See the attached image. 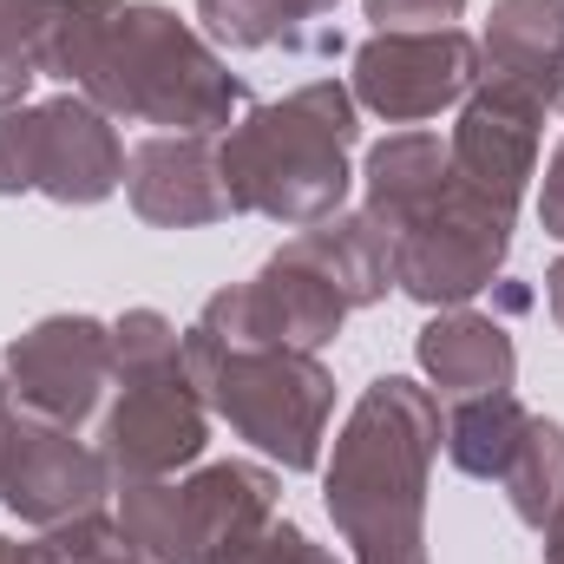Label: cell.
Here are the masks:
<instances>
[{"label": "cell", "mask_w": 564, "mask_h": 564, "mask_svg": "<svg viewBox=\"0 0 564 564\" xmlns=\"http://www.w3.org/2000/svg\"><path fill=\"white\" fill-rule=\"evenodd\" d=\"M40 79H66L106 119L158 132H230L250 86L158 0H59L40 33Z\"/></svg>", "instance_id": "obj_1"}, {"label": "cell", "mask_w": 564, "mask_h": 564, "mask_svg": "<svg viewBox=\"0 0 564 564\" xmlns=\"http://www.w3.org/2000/svg\"><path fill=\"white\" fill-rule=\"evenodd\" d=\"M440 440L446 421L433 388L408 375L361 388L322 466V506L348 545V564H426V479Z\"/></svg>", "instance_id": "obj_2"}, {"label": "cell", "mask_w": 564, "mask_h": 564, "mask_svg": "<svg viewBox=\"0 0 564 564\" xmlns=\"http://www.w3.org/2000/svg\"><path fill=\"white\" fill-rule=\"evenodd\" d=\"M361 139V106L341 79H308L270 106H250L224 139V184L237 217L308 230L348 204V158Z\"/></svg>", "instance_id": "obj_3"}, {"label": "cell", "mask_w": 564, "mask_h": 564, "mask_svg": "<svg viewBox=\"0 0 564 564\" xmlns=\"http://www.w3.org/2000/svg\"><path fill=\"white\" fill-rule=\"evenodd\" d=\"M184 375L204 394V408L237 440H250L263 459H276L282 473L322 466V440L335 421V375L322 368V355L230 348L191 322L184 328Z\"/></svg>", "instance_id": "obj_4"}, {"label": "cell", "mask_w": 564, "mask_h": 564, "mask_svg": "<svg viewBox=\"0 0 564 564\" xmlns=\"http://www.w3.org/2000/svg\"><path fill=\"white\" fill-rule=\"evenodd\" d=\"M282 506V479L257 459H210L184 479L119 486V532L151 564H217L250 545Z\"/></svg>", "instance_id": "obj_5"}, {"label": "cell", "mask_w": 564, "mask_h": 564, "mask_svg": "<svg viewBox=\"0 0 564 564\" xmlns=\"http://www.w3.org/2000/svg\"><path fill=\"white\" fill-rule=\"evenodd\" d=\"M126 184V144L112 119L59 93L46 106L0 112V197H53V204H106Z\"/></svg>", "instance_id": "obj_6"}, {"label": "cell", "mask_w": 564, "mask_h": 564, "mask_svg": "<svg viewBox=\"0 0 564 564\" xmlns=\"http://www.w3.org/2000/svg\"><path fill=\"white\" fill-rule=\"evenodd\" d=\"M512 257V217L459 177L394 230V289L421 308H466Z\"/></svg>", "instance_id": "obj_7"}, {"label": "cell", "mask_w": 564, "mask_h": 564, "mask_svg": "<svg viewBox=\"0 0 564 564\" xmlns=\"http://www.w3.org/2000/svg\"><path fill=\"white\" fill-rule=\"evenodd\" d=\"M112 408L99 421V453L112 466V486L139 479H177L184 466L204 459L210 446V408L184 375V355L151 361V368H119L112 375Z\"/></svg>", "instance_id": "obj_8"}, {"label": "cell", "mask_w": 564, "mask_h": 564, "mask_svg": "<svg viewBox=\"0 0 564 564\" xmlns=\"http://www.w3.org/2000/svg\"><path fill=\"white\" fill-rule=\"evenodd\" d=\"M112 388V322L99 315H40L7 341L0 361V414L46 426H79L106 408Z\"/></svg>", "instance_id": "obj_9"}, {"label": "cell", "mask_w": 564, "mask_h": 564, "mask_svg": "<svg viewBox=\"0 0 564 564\" xmlns=\"http://www.w3.org/2000/svg\"><path fill=\"white\" fill-rule=\"evenodd\" d=\"M486 79L479 40L459 26L440 33H368L355 46V73L348 93L361 112L388 119V126H421L440 119L446 106H466V93Z\"/></svg>", "instance_id": "obj_10"}, {"label": "cell", "mask_w": 564, "mask_h": 564, "mask_svg": "<svg viewBox=\"0 0 564 564\" xmlns=\"http://www.w3.org/2000/svg\"><path fill=\"white\" fill-rule=\"evenodd\" d=\"M341 322H348V302L335 295V282L315 263H302L289 243L250 282L217 289L197 315V328L230 348H302V355H322L341 335Z\"/></svg>", "instance_id": "obj_11"}, {"label": "cell", "mask_w": 564, "mask_h": 564, "mask_svg": "<svg viewBox=\"0 0 564 564\" xmlns=\"http://www.w3.org/2000/svg\"><path fill=\"white\" fill-rule=\"evenodd\" d=\"M106 492H119L112 486V466L73 426L0 414V506L20 525H33V532L66 525L79 512H99Z\"/></svg>", "instance_id": "obj_12"}, {"label": "cell", "mask_w": 564, "mask_h": 564, "mask_svg": "<svg viewBox=\"0 0 564 564\" xmlns=\"http://www.w3.org/2000/svg\"><path fill=\"white\" fill-rule=\"evenodd\" d=\"M539 132H545V106L506 79H479L459 106V126H453V177L466 191H479L486 204H499L506 217H519L532 177H539Z\"/></svg>", "instance_id": "obj_13"}, {"label": "cell", "mask_w": 564, "mask_h": 564, "mask_svg": "<svg viewBox=\"0 0 564 564\" xmlns=\"http://www.w3.org/2000/svg\"><path fill=\"white\" fill-rule=\"evenodd\" d=\"M126 197L151 230H204L237 217L210 132H151L126 151Z\"/></svg>", "instance_id": "obj_14"}, {"label": "cell", "mask_w": 564, "mask_h": 564, "mask_svg": "<svg viewBox=\"0 0 564 564\" xmlns=\"http://www.w3.org/2000/svg\"><path fill=\"white\" fill-rule=\"evenodd\" d=\"M414 361L440 401L512 394V381H519L512 335L499 328V315H479V308H433V322L414 335Z\"/></svg>", "instance_id": "obj_15"}, {"label": "cell", "mask_w": 564, "mask_h": 564, "mask_svg": "<svg viewBox=\"0 0 564 564\" xmlns=\"http://www.w3.org/2000/svg\"><path fill=\"white\" fill-rule=\"evenodd\" d=\"M479 59L492 79L532 93L545 112H558L564 93V0H492V20L479 33Z\"/></svg>", "instance_id": "obj_16"}, {"label": "cell", "mask_w": 564, "mask_h": 564, "mask_svg": "<svg viewBox=\"0 0 564 564\" xmlns=\"http://www.w3.org/2000/svg\"><path fill=\"white\" fill-rule=\"evenodd\" d=\"M289 250L335 282V295H341L348 308H375V302H388V289H394V237H388L368 210H335V217L295 230Z\"/></svg>", "instance_id": "obj_17"}, {"label": "cell", "mask_w": 564, "mask_h": 564, "mask_svg": "<svg viewBox=\"0 0 564 564\" xmlns=\"http://www.w3.org/2000/svg\"><path fill=\"white\" fill-rule=\"evenodd\" d=\"M361 184H368V204L361 210L394 237L414 210H426L453 184V151H446V139H433V132H394V139H381L368 151Z\"/></svg>", "instance_id": "obj_18"}, {"label": "cell", "mask_w": 564, "mask_h": 564, "mask_svg": "<svg viewBox=\"0 0 564 564\" xmlns=\"http://www.w3.org/2000/svg\"><path fill=\"white\" fill-rule=\"evenodd\" d=\"M525 421H532V408L519 394H473V401H453L440 446L466 479H506V466L525 440Z\"/></svg>", "instance_id": "obj_19"}, {"label": "cell", "mask_w": 564, "mask_h": 564, "mask_svg": "<svg viewBox=\"0 0 564 564\" xmlns=\"http://www.w3.org/2000/svg\"><path fill=\"white\" fill-rule=\"evenodd\" d=\"M197 20H204V40L210 46H230V53H341V26L315 33L302 26L282 0H197Z\"/></svg>", "instance_id": "obj_20"}, {"label": "cell", "mask_w": 564, "mask_h": 564, "mask_svg": "<svg viewBox=\"0 0 564 564\" xmlns=\"http://www.w3.org/2000/svg\"><path fill=\"white\" fill-rule=\"evenodd\" d=\"M499 486H506L512 519L532 525V532H545L552 512L564 506V426L545 421V414H532V421H525V440H519V453H512V466H506Z\"/></svg>", "instance_id": "obj_21"}, {"label": "cell", "mask_w": 564, "mask_h": 564, "mask_svg": "<svg viewBox=\"0 0 564 564\" xmlns=\"http://www.w3.org/2000/svg\"><path fill=\"white\" fill-rule=\"evenodd\" d=\"M26 558L33 564H119V558H132V545H126L119 519L79 512V519H66V525H46V532L26 545Z\"/></svg>", "instance_id": "obj_22"}, {"label": "cell", "mask_w": 564, "mask_h": 564, "mask_svg": "<svg viewBox=\"0 0 564 564\" xmlns=\"http://www.w3.org/2000/svg\"><path fill=\"white\" fill-rule=\"evenodd\" d=\"M217 564H348V558H335V552H328V545H315L295 519H282V512H276L250 545H237L230 558H217Z\"/></svg>", "instance_id": "obj_23"}, {"label": "cell", "mask_w": 564, "mask_h": 564, "mask_svg": "<svg viewBox=\"0 0 564 564\" xmlns=\"http://www.w3.org/2000/svg\"><path fill=\"white\" fill-rule=\"evenodd\" d=\"M375 33H440L466 13V0H361Z\"/></svg>", "instance_id": "obj_24"}, {"label": "cell", "mask_w": 564, "mask_h": 564, "mask_svg": "<svg viewBox=\"0 0 564 564\" xmlns=\"http://www.w3.org/2000/svg\"><path fill=\"white\" fill-rule=\"evenodd\" d=\"M53 7H59V0H0V46L40 59V33H46Z\"/></svg>", "instance_id": "obj_25"}, {"label": "cell", "mask_w": 564, "mask_h": 564, "mask_svg": "<svg viewBox=\"0 0 564 564\" xmlns=\"http://www.w3.org/2000/svg\"><path fill=\"white\" fill-rule=\"evenodd\" d=\"M539 224H545V237H558V243H564V139L552 144V158H545V184H539Z\"/></svg>", "instance_id": "obj_26"}, {"label": "cell", "mask_w": 564, "mask_h": 564, "mask_svg": "<svg viewBox=\"0 0 564 564\" xmlns=\"http://www.w3.org/2000/svg\"><path fill=\"white\" fill-rule=\"evenodd\" d=\"M33 79H40V59H33V53H7V46H0V112H20V106H26V93H33Z\"/></svg>", "instance_id": "obj_27"}, {"label": "cell", "mask_w": 564, "mask_h": 564, "mask_svg": "<svg viewBox=\"0 0 564 564\" xmlns=\"http://www.w3.org/2000/svg\"><path fill=\"white\" fill-rule=\"evenodd\" d=\"M282 7H289V13H295V20H302V26H315V33H328V26H335V20H328V13H335V7H341V0H282Z\"/></svg>", "instance_id": "obj_28"}, {"label": "cell", "mask_w": 564, "mask_h": 564, "mask_svg": "<svg viewBox=\"0 0 564 564\" xmlns=\"http://www.w3.org/2000/svg\"><path fill=\"white\" fill-rule=\"evenodd\" d=\"M545 308H552V322L564 328V257L545 270Z\"/></svg>", "instance_id": "obj_29"}, {"label": "cell", "mask_w": 564, "mask_h": 564, "mask_svg": "<svg viewBox=\"0 0 564 564\" xmlns=\"http://www.w3.org/2000/svg\"><path fill=\"white\" fill-rule=\"evenodd\" d=\"M545 564H564V506L552 512V525H545Z\"/></svg>", "instance_id": "obj_30"}, {"label": "cell", "mask_w": 564, "mask_h": 564, "mask_svg": "<svg viewBox=\"0 0 564 564\" xmlns=\"http://www.w3.org/2000/svg\"><path fill=\"white\" fill-rule=\"evenodd\" d=\"M525 302H532V295H525V289H519V282H499V308H506V315H519V308H525Z\"/></svg>", "instance_id": "obj_31"}, {"label": "cell", "mask_w": 564, "mask_h": 564, "mask_svg": "<svg viewBox=\"0 0 564 564\" xmlns=\"http://www.w3.org/2000/svg\"><path fill=\"white\" fill-rule=\"evenodd\" d=\"M0 564H33V558H26V545H13V539L0 532Z\"/></svg>", "instance_id": "obj_32"}, {"label": "cell", "mask_w": 564, "mask_h": 564, "mask_svg": "<svg viewBox=\"0 0 564 564\" xmlns=\"http://www.w3.org/2000/svg\"><path fill=\"white\" fill-rule=\"evenodd\" d=\"M119 564H151V558H139V552H132V558H119Z\"/></svg>", "instance_id": "obj_33"}, {"label": "cell", "mask_w": 564, "mask_h": 564, "mask_svg": "<svg viewBox=\"0 0 564 564\" xmlns=\"http://www.w3.org/2000/svg\"><path fill=\"white\" fill-rule=\"evenodd\" d=\"M558 112H564V93H558Z\"/></svg>", "instance_id": "obj_34"}]
</instances>
